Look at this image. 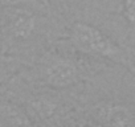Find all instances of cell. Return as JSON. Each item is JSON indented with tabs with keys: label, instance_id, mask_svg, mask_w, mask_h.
I'll return each mask as SVG.
<instances>
[{
	"label": "cell",
	"instance_id": "6",
	"mask_svg": "<svg viewBox=\"0 0 135 127\" xmlns=\"http://www.w3.org/2000/svg\"><path fill=\"white\" fill-rule=\"evenodd\" d=\"M119 7L128 28L135 32V0H119Z\"/></svg>",
	"mask_w": 135,
	"mask_h": 127
},
{
	"label": "cell",
	"instance_id": "1",
	"mask_svg": "<svg viewBox=\"0 0 135 127\" xmlns=\"http://www.w3.org/2000/svg\"><path fill=\"white\" fill-rule=\"evenodd\" d=\"M69 41L74 50L82 54L105 58L134 70L126 52L109 35L88 21H74L70 25Z\"/></svg>",
	"mask_w": 135,
	"mask_h": 127
},
{
	"label": "cell",
	"instance_id": "2",
	"mask_svg": "<svg viewBox=\"0 0 135 127\" xmlns=\"http://www.w3.org/2000/svg\"><path fill=\"white\" fill-rule=\"evenodd\" d=\"M0 40L8 46H21L35 41L44 24L36 6L6 7L0 11Z\"/></svg>",
	"mask_w": 135,
	"mask_h": 127
},
{
	"label": "cell",
	"instance_id": "7",
	"mask_svg": "<svg viewBox=\"0 0 135 127\" xmlns=\"http://www.w3.org/2000/svg\"><path fill=\"white\" fill-rule=\"evenodd\" d=\"M16 6H36V0H0V7H16Z\"/></svg>",
	"mask_w": 135,
	"mask_h": 127
},
{
	"label": "cell",
	"instance_id": "3",
	"mask_svg": "<svg viewBox=\"0 0 135 127\" xmlns=\"http://www.w3.org/2000/svg\"><path fill=\"white\" fill-rule=\"evenodd\" d=\"M37 76L46 86L66 89L82 80V69L80 64L68 54L48 53L38 62Z\"/></svg>",
	"mask_w": 135,
	"mask_h": 127
},
{
	"label": "cell",
	"instance_id": "5",
	"mask_svg": "<svg viewBox=\"0 0 135 127\" xmlns=\"http://www.w3.org/2000/svg\"><path fill=\"white\" fill-rule=\"evenodd\" d=\"M0 124H32L28 114L13 103H0Z\"/></svg>",
	"mask_w": 135,
	"mask_h": 127
},
{
	"label": "cell",
	"instance_id": "8",
	"mask_svg": "<svg viewBox=\"0 0 135 127\" xmlns=\"http://www.w3.org/2000/svg\"><path fill=\"white\" fill-rule=\"evenodd\" d=\"M0 27H2V17H0Z\"/></svg>",
	"mask_w": 135,
	"mask_h": 127
},
{
	"label": "cell",
	"instance_id": "4",
	"mask_svg": "<svg viewBox=\"0 0 135 127\" xmlns=\"http://www.w3.org/2000/svg\"><path fill=\"white\" fill-rule=\"evenodd\" d=\"M91 116L98 124L107 126H127L132 123V114L128 107L119 103H102L97 105Z\"/></svg>",
	"mask_w": 135,
	"mask_h": 127
}]
</instances>
